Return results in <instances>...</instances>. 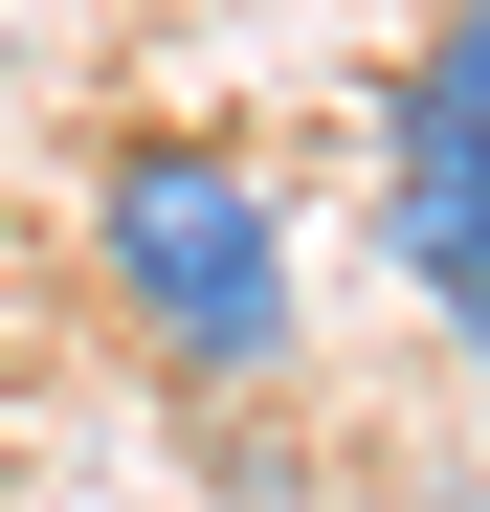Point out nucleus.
I'll list each match as a JSON object with an SVG mask.
<instances>
[{
  "label": "nucleus",
  "mask_w": 490,
  "mask_h": 512,
  "mask_svg": "<svg viewBox=\"0 0 490 512\" xmlns=\"http://www.w3.org/2000/svg\"><path fill=\"white\" fill-rule=\"evenodd\" d=\"M90 268H112V312H134V357L156 379H201V401H245V379H290V179L245 134H112V179H90Z\"/></svg>",
  "instance_id": "nucleus-1"
},
{
  "label": "nucleus",
  "mask_w": 490,
  "mask_h": 512,
  "mask_svg": "<svg viewBox=\"0 0 490 512\" xmlns=\"http://www.w3.org/2000/svg\"><path fill=\"white\" fill-rule=\"evenodd\" d=\"M379 245H401V290L446 312V357H490V156H468V134H401Z\"/></svg>",
  "instance_id": "nucleus-2"
},
{
  "label": "nucleus",
  "mask_w": 490,
  "mask_h": 512,
  "mask_svg": "<svg viewBox=\"0 0 490 512\" xmlns=\"http://www.w3.org/2000/svg\"><path fill=\"white\" fill-rule=\"evenodd\" d=\"M401 134H468V156H490V0H446V23H424V67H401Z\"/></svg>",
  "instance_id": "nucleus-3"
}]
</instances>
